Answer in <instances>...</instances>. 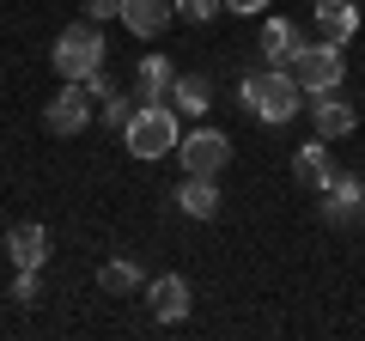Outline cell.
Listing matches in <instances>:
<instances>
[{
	"label": "cell",
	"instance_id": "cell-1",
	"mask_svg": "<svg viewBox=\"0 0 365 341\" xmlns=\"http://www.w3.org/2000/svg\"><path fill=\"white\" fill-rule=\"evenodd\" d=\"M237 104H244L256 122L280 128V122H292L304 110V86L292 79V67H256V73L237 79Z\"/></svg>",
	"mask_w": 365,
	"mask_h": 341
},
{
	"label": "cell",
	"instance_id": "cell-2",
	"mask_svg": "<svg viewBox=\"0 0 365 341\" xmlns=\"http://www.w3.org/2000/svg\"><path fill=\"white\" fill-rule=\"evenodd\" d=\"M104 31L91 25V19H79V25H61V37H55V49H49V61H55V73L61 79H91L98 67H104Z\"/></svg>",
	"mask_w": 365,
	"mask_h": 341
},
{
	"label": "cell",
	"instance_id": "cell-3",
	"mask_svg": "<svg viewBox=\"0 0 365 341\" xmlns=\"http://www.w3.org/2000/svg\"><path fill=\"white\" fill-rule=\"evenodd\" d=\"M177 110L170 104H134V116H128V128H122V146H128L134 158H165V153H177Z\"/></svg>",
	"mask_w": 365,
	"mask_h": 341
},
{
	"label": "cell",
	"instance_id": "cell-4",
	"mask_svg": "<svg viewBox=\"0 0 365 341\" xmlns=\"http://www.w3.org/2000/svg\"><path fill=\"white\" fill-rule=\"evenodd\" d=\"M292 79L304 86V98L311 92H335L341 79H347V55H341V43H304L299 55H292Z\"/></svg>",
	"mask_w": 365,
	"mask_h": 341
},
{
	"label": "cell",
	"instance_id": "cell-5",
	"mask_svg": "<svg viewBox=\"0 0 365 341\" xmlns=\"http://www.w3.org/2000/svg\"><path fill=\"white\" fill-rule=\"evenodd\" d=\"M91 104H98V98H91V86H86V79H61V92H55L49 104H43V128H49V134H61V141H73V134L91 122Z\"/></svg>",
	"mask_w": 365,
	"mask_h": 341
},
{
	"label": "cell",
	"instance_id": "cell-6",
	"mask_svg": "<svg viewBox=\"0 0 365 341\" xmlns=\"http://www.w3.org/2000/svg\"><path fill=\"white\" fill-rule=\"evenodd\" d=\"M177 158H182L189 177H220V170L232 165V134L195 128V134H182V141H177Z\"/></svg>",
	"mask_w": 365,
	"mask_h": 341
},
{
	"label": "cell",
	"instance_id": "cell-7",
	"mask_svg": "<svg viewBox=\"0 0 365 341\" xmlns=\"http://www.w3.org/2000/svg\"><path fill=\"white\" fill-rule=\"evenodd\" d=\"M311 128L323 134V141H347L353 128H359V104H347V98H341V86L335 92H311Z\"/></svg>",
	"mask_w": 365,
	"mask_h": 341
},
{
	"label": "cell",
	"instance_id": "cell-8",
	"mask_svg": "<svg viewBox=\"0 0 365 341\" xmlns=\"http://www.w3.org/2000/svg\"><path fill=\"white\" fill-rule=\"evenodd\" d=\"M189 305H195V292H189V280H182V275L146 280V311H153L158 323H182V317H189Z\"/></svg>",
	"mask_w": 365,
	"mask_h": 341
},
{
	"label": "cell",
	"instance_id": "cell-9",
	"mask_svg": "<svg viewBox=\"0 0 365 341\" xmlns=\"http://www.w3.org/2000/svg\"><path fill=\"white\" fill-rule=\"evenodd\" d=\"M323 220L329 225H359L365 220V177H335L323 189Z\"/></svg>",
	"mask_w": 365,
	"mask_h": 341
},
{
	"label": "cell",
	"instance_id": "cell-10",
	"mask_svg": "<svg viewBox=\"0 0 365 341\" xmlns=\"http://www.w3.org/2000/svg\"><path fill=\"white\" fill-rule=\"evenodd\" d=\"M170 86H177L170 55H140V67H134V104H170Z\"/></svg>",
	"mask_w": 365,
	"mask_h": 341
},
{
	"label": "cell",
	"instance_id": "cell-11",
	"mask_svg": "<svg viewBox=\"0 0 365 341\" xmlns=\"http://www.w3.org/2000/svg\"><path fill=\"white\" fill-rule=\"evenodd\" d=\"M292 177H299L304 189H329V183L341 177V170H335V153H329L323 134H317V141H304L299 153H292Z\"/></svg>",
	"mask_w": 365,
	"mask_h": 341
},
{
	"label": "cell",
	"instance_id": "cell-12",
	"mask_svg": "<svg viewBox=\"0 0 365 341\" xmlns=\"http://www.w3.org/2000/svg\"><path fill=\"white\" fill-rule=\"evenodd\" d=\"M122 25L134 37H165L177 25V0H122Z\"/></svg>",
	"mask_w": 365,
	"mask_h": 341
},
{
	"label": "cell",
	"instance_id": "cell-13",
	"mask_svg": "<svg viewBox=\"0 0 365 341\" xmlns=\"http://www.w3.org/2000/svg\"><path fill=\"white\" fill-rule=\"evenodd\" d=\"M6 256H13V268H43L49 263V232H43L37 220L13 225V232H6Z\"/></svg>",
	"mask_w": 365,
	"mask_h": 341
},
{
	"label": "cell",
	"instance_id": "cell-14",
	"mask_svg": "<svg viewBox=\"0 0 365 341\" xmlns=\"http://www.w3.org/2000/svg\"><path fill=\"white\" fill-rule=\"evenodd\" d=\"M311 13H317V31H323L329 43H353L359 37V6H353V0H317Z\"/></svg>",
	"mask_w": 365,
	"mask_h": 341
},
{
	"label": "cell",
	"instance_id": "cell-15",
	"mask_svg": "<svg viewBox=\"0 0 365 341\" xmlns=\"http://www.w3.org/2000/svg\"><path fill=\"white\" fill-rule=\"evenodd\" d=\"M299 49H304V31L292 25V19H268V25H262V55H268V67H292Z\"/></svg>",
	"mask_w": 365,
	"mask_h": 341
},
{
	"label": "cell",
	"instance_id": "cell-16",
	"mask_svg": "<svg viewBox=\"0 0 365 341\" xmlns=\"http://www.w3.org/2000/svg\"><path fill=\"white\" fill-rule=\"evenodd\" d=\"M207 104H213V79L207 73H177L170 110H177V116H207Z\"/></svg>",
	"mask_w": 365,
	"mask_h": 341
},
{
	"label": "cell",
	"instance_id": "cell-17",
	"mask_svg": "<svg viewBox=\"0 0 365 341\" xmlns=\"http://www.w3.org/2000/svg\"><path fill=\"white\" fill-rule=\"evenodd\" d=\"M177 208L189 213V220H213V213H220V183H213V177H182Z\"/></svg>",
	"mask_w": 365,
	"mask_h": 341
},
{
	"label": "cell",
	"instance_id": "cell-18",
	"mask_svg": "<svg viewBox=\"0 0 365 341\" xmlns=\"http://www.w3.org/2000/svg\"><path fill=\"white\" fill-rule=\"evenodd\" d=\"M98 287L104 292H146V268L134 263V256H116V263L98 268Z\"/></svg>",
	"mask_w": 365,
	"mask_h": 341
},
{
	"label": "cell",
	"instance_id": "cell-19",
	"mask_svg": "<svg viewBox=\"0 0 365 341\" xmlns=\"http://www.w3.org/2000/svg\"><path fill=\"white\" fill-rule=\"evenodd\" d=\"M225 13V0H177V19L182 25H213Z\"/></svg>",
	"mask_w": 365,
	"mask_h": 341
},
{
	"label": "cell",
	"instance_id": "cell-20",
	"mask_svg": "<svg viewBox=\"0 0 365 341\" xmlns=\"http://www.w3.org/2000/svg\"><path fill=\"white\" fill-rule=\"evenodd\" d=\"M98 116H104V128H128V116H134V104H128V98H116V92H110V98H98Z\"/></svg>",
	"mask_w": 365,
	"mask_h": 341
},
{
	"label": "cell",
	"instance_id": "cell-21",
	"mask_svg": "<svg viewBox=\"0 0 365 341\" xmlns=\"http://www.w3.org/2000/svg\"><path fill=\"white\" fill-rule=\"evenodd\" d=\"M13 299H19V305H37V299H43L37 268H19V275H13Z\"/></svg>",
	"mask_w": 365,
	"mask_h": 341
},
{
	"label": "cell",
	"instance_id": "cell-22",
	"mask_svg": "<svg viewBox=\"0 0 365 341\" xmlns=\"http://www.w3.org/2000/svg\"><path fill=\"white\" fill-rule=\"evenodd\" d=\"M86 19L104 25V19H122V0H86Z\"/></svg>",
	"mask_w": 365,
	"mask_h": 341
},
{
	"label": "cell",
	"instance_id": "cell-23",
	"mask_svg": "<svg viewBox=\"0 0 365 341\" xmlns=\"http://www.w3.org/2000/svg\"><path fill=\"white\" fill-rule=\"evenodd\" d=\"M268 0H225V13H237V19H256Z\"/></svg>",
	"mask_w": 365,
	"mask_h": 341
},
{
	"label": "cell",
	"instance_id": "cell-24",
	"mask_svg": "<svg viewBox=\"0 0 365 341\" xmlns=\"http://www.w3.org/2000/svg\"><path fill=\"white\" fill-rule=\"evenodd\" d=\"M86 86H91V98H110V92H116V86H110V73H104V67H98V73H91Z\"/></svg>",
	"mask_w": 365,
	"mask_h": 341
}]
</instances>
